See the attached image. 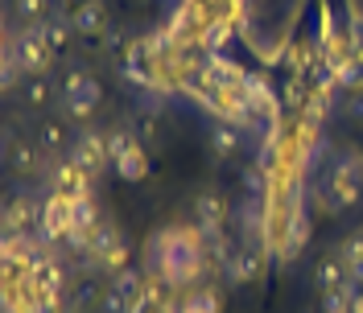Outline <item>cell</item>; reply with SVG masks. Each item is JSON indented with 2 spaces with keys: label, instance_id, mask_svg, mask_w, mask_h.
<instances>
[{
  "label": "cell",
  "instance_id": "obj_27",
  "mask_svg": "<svg viewBox=\"0 0 363 313\" xmlns=\"http://www.w3.org/2000/svg\"><path fill=\"white\" fill-rule=\"evenodd\" d=\"M351 297H355V280H347L339 289L322 292V313H351Z\"/></svg>",
  "mask_w": 363,
  "mask_h": 313
},
{
  "label": "cell",
  "instance_id": "obj_14",
  "mask_svg": "<svg viewBox=\"0 0 363 313\" xmlns=\"http://www.w3.org/2000/svg\"><path fill=\"white\" fill-rule=\"evenodd\" d=\"M70 128L67 120H58V115H45V120H38V128H33V144L45 153V161H58V156L70 153Z\"/></svg>",
  "mask_w": 363,
  "mask_h": 313
},
{
  "label": "cell",
  "instance_id": "obj_6",
  "mask_svg": "<svg viewBox=\"0 0 363 313\" xmlns=\"http://www.w3.org/2000/svg\"><path fill=\"white\" fill-rule=\"evenodd\" d=\"M269 260L272 256L264 251V244L244 239V244L231 247V256H227V264H223V276L231 280V285H252V280H260V272H264Z\"/></svg>",
  "mask_w": 363,
  "mask_h": 313
},
{
  "label": "cell",
  "instance_id": "obj_16",
  "mask_svg": "<svg viewBox=\"0 0 363 313\" xmlns=\"http://www.w3.org/2000/svg\"><path fill=\"white\" fill-rule=\"evenodd\" d=\"M38 219H42V202L29 198V194H17L4 206V235H25V231L38 235Z\"/></svg>",
  "mask_w": 363,
  "mask_h": 313
},
{
  "label": "cell",
  "instance_id": "obj_13",
  "mask_svg": "<svg viewBox=\"0 0 363 313\" xmlns=\"http://www.w3.org/2000/svg\"><path fill=\"white\" fill-rule=\"evenodd\" d=\"M70 21H74V33L87 38V42H104L112 33V21H108V8L104 0H79L70 8Z\"/></svg>",
  "mask_w": 363,
  "mask_h": 313
},
{
  "label": "cell",
  "instance_id": "obj_15",
  "mask_svg": "<svg viewBox=\"0 0 363 313\" xmlns=\"http://www.w3.org/2000/svg\"><path fill=\"white\" fill-rule=\"evenodd\" d=\"M190 210H194V227L199 231H215V227H227L231 219V206L219 190H199L194 202H190Z\"/></svg>",
  "mask_w": 363,
  "mask_h": 313
},
{
  "label": "cell",
  "instance_id": "obj_25",
  "mask_svg": "<svg viewBox=\"0 0 363 313\" xmlns=\"http://www.w3.org/2000/svg\"><path fill=\"white\" fill-rule=\"evenodd\" d=\"M186 313H219V289H211V285H199V289H190L186 297Z\"/></svg>",
  "mask_w": 363,
  "mask_h": 313
},
{
  "label": "cell",
  "instance_id": "obj_30",
  "mask_svg": "<svg viewBox=\"0 0 363 313\" xmlns=\"http://www.w3.org/2000/svg\"><path fill=\"white\" fill-rule=\"evenodd\" d=\"M133 132L140 136V144H157V136H161L157 115H153V112H140V115L133 120Z\"/></svg>",
  "mask_w": 363,
  "mask_h": 313
},
{
  "label": "cell",
  "instance_id": "obj_21",
  "mask_svg": "<svg viewBox=\"0 0 363 313\" xmlns=\"http://www.w3.org/2000/svg\"><path fill=\"white\" fill-rule=\"evenodd\" d=\"M112 169H116L124 181H145V178H149V153H145V144L128 149V153H124V156L112 165Z\"/></svg>",
  "mask_w": 363,
  "mask_h": 313
},
{
  "label": "cell",
  "instance_id": "obj_10",
  "mask_svg": "<svg viewBox=\"0 0 363 313\" xmlns=\"http://www.w3.org/2000/svg\"><path fill=\"white\" fill-rule=\"evenodd\" d=\"M244 99H248V108L256 115H260V124H281V99H277V91H272V83L264 79V74H256V70H248L244 74Z\"/></svg>",
  "mask_w": 363,
  "mask_h": 313
},
{
  "label": "cell",
  "instance_id": "obj_32",
  "mask_svg": "<svg viewBox=\"0 0 363 313\" xmlns=\"http://www.w3.org/2000/svg\"><path fill=\"white\" fill-rule=\"evenodd\" d=\"M54 4H58V8H67V13H70V0H54Z\"/></svg>",
  "mask_w": 363,
  "mask_h": 313
},
{
  "label": "cell",
  "instance_id": "obj_33",
  "mask_svg": "<svg viewBox=\"0 0 363 313\" xmlns=\"http://www.w3.org/2000/svg\"><path fill=\"white\" fill-rule=\"evenodd\" d=\"M62 313H74V309H62Z\"/></svg>",
  "mask_w": 363,
  "mask_h": 313
},
{
  "label": "cell",
  "instance_id": "obj_2",
  "mask_svg": "<svg viewBox=\"0 0 363 313\" xmlns=\"http://www.w3.org/2000/svg\"><path fill=\"white\" fill-rule=\"evenodd\" d=\"M363 198V153L359 149H342L330 165V173L322 181L318 202L326 210H355Z\"/></svg>",
  "mask_w": 363,
  "mask_h": 313
},
{
  "label": "cell",
  "instance_id": "obj_9",
  "mask_svg": "<svg viewBox=\"0 0 363 313\" xmlns=\"http://www.w3.org/2000/svg\"><path fill=\"white\" fill-rule=\"evenodd\" d=\"M70 227H74V219H70V198L67 194H45L42 198V219H38V239H45V244H62L70 235Z\"/></svg>",
  "mask_w": 363,
  "mask_h": 313
},
{
  "label": "cell",
  "instance_id": "obj_23",
  "mask_svg": "<svg viewBox=\"0 0 363 313\" xmlns=\"http://www.w3.org/2000/svg\"><path fill=\"white\" fill-rule=\"evenodd\" d=\"M9 8H13V21L17 25H42L58 4L54 0H13Z\"/></svg>",
  "mask_w": 363,
  "mask_h": 313
},
{
  "label": "cell",
  "instance_id": "obj_17",
  "mask_svg": "<svg viewBox=\"0 0 363 313\" xmlns=\"http://www.w3.org/2000/svg\"><path fill=\"white\" fill-rule=\"evenodd\" d=\"M351 280V268L342 264V256H339V247L335 251H326V256H318V264H314V285L322 292L326 289H339V285H347Z\"/></svg>",
  "mask_w": 363,
  "mask_h": 313
},
{
  "label": "cell",
  "instance_id": "obj_4",
  "mask_svg": "<svg viewBox=\"0 0 363 313\" xmlns=\"http://www.w3.org/2000/svg\"><path fill=\"white\" fill-rule=\"evenodd\" d=\"M99 103H104L99 79H95L87 67H70L67 79L58 83V108H62L70 120H91Z\"/></svg>",
  "mask_w": 363,
  "mask_h": 313
},
{
  "label": "cell",
  "instance_id": "obj_26",
  "mask_svg": "<svg viewBox=\"0 0 363 313\" xmlns=\"http://www.w3.org/2000/svg\"><path fill=\"white\" fill-rule=\"evenodd\" d=\"M339 256H342V264L351 268V280H363V231H355V235L342 239Z\"/></svg>",
  "mask_w": 363,
  "mask_h": 313
},
{
  "label": "cell",
  "instance_id": "obj_5",
  "mask_svg": "<svg viewBox=\"0 0 363 313\" xmlns=\"http://www.w3.org/2000/svg\"><path fill=\"white\" fill-rule=\"evenodd\" d=\"M87 264L99 272H120L128 264V244H124V235H120V227L116 223H104L91 231V247H87Z\"/></svg>",
  "mask_w": 363,
  "mask_h": 313
},
{
  "label": "cell",
  "instance_id": "obj_19",
  "mask_svg": "<svg viewBox=\"0 0 363 313\" xmlns=\"http://www.w3.org/2000/svg\"><path fill=\"white\" fill-rule=\"evenodd\" d=\"M235 33H240V29H235L231 17H211V21L203 25V33H199V45H203V54H223L227 42H231Z\"/></svg>",
  "mask_w": 363,
  "mask_h": 313
},
{
  "label": "cell",
  "instance_id": "obj_31",
  "mask_svg": "<svg viewBox=\"0 0 363 313\" xmlns=\"http://www.w3.org/2000/svg\"><path fill=\"white\" fill-rule=\"evenodd\" d=\"M339 112L347 115V120H363V91H347L339 99Z\"/></svg>",
  "mask_w": 363,
  "mask_h": 313
},
{
  "label": "cell",
  "instance_id": "obj_28",
  "mask_svg": "<svg viewBox=\"0 0 363 313\" xmlns=\"http://www.w3.org/2000/svg\"><path fill=\"white\" fill-rule=\"evenodd\" d=\"M25 83H29V74H25V67L4 50V62H0V87L4 91H21Z\"/></svg>",
  "mask_w": 363,
  "mask_h": 313
},
{
  "label": "cell",
  "instance_id": "obj_7",
  "mask_svg": "<svg viewBox=\"0 0 363 313\" xmlns=\"http://www.w3.org/2000/svg\"><path fill=\"white\" fill-rule=\"evenodd\" d=\"M140 289H145V272H133V268L112 272V280L104 289V301H99V313H128L140 301Z\"/></svg>",
  "mask_w": 363,
  "mask_h": 313
},
{
  "label": "cell",
  "instance_id": "obj_11",
  "mask_svg": "<svg viewBox=\"0 0 363 313\" xmlns=\"http://www.w3.org/2000/svg\"><path fill=\"white\" fill-rule=\"evenodd\" d=\"M45 181H50V190L54 194H67L70 202L74 198H87L91 194V178L70 161V156H58V161H50V169H45Z\"/></svg>",
  "mask_w": 363,
  "mask_h": 313
},
{
  "label": "cell",
  "instance_id": "obj_8",
  "mask_svg": "<svg viewBox=\"0 0 363 313\" xmlns=\"http://www.w3.org/2000/svg\"><path fill=\"white\" fill-rule=\"evenodd\" d=\"M70 161L87 173V178H99L108 165H112V156H108V140H104V132H91V128H83V132L70 140Z\"/></svg>",
  "mask_w": 363,
  "mask_h": 313
},
{
  "label": "cell",
  "instance_id": "obj_24",
  "mask_svg": "<svg viewBox=\"0 0 363 313\" xmlns=\"http://www.w3.org/2000/svg\"><path fill=\"white\" fill-rule=\"evenodd\" d=\"M104 140H108V156H112V165L128 153V149H136V144H140V136L133 132V124H112V128L104 132Z\"/></svg>",
  "mask_w": 363,
  "mask_h": 313
},
{
  "label": "cell",
  "instance_id": "obj_3",
  "mask_svg": "<svg viewBox=\"0 0 363 313\" xmlns=\"http://www.w3.org/2000/svg\"><path fill=\"white\" fill-rule=\"evenodd\" d=\"M4 50L21 62L29 79H45V70L54 67V58H58L50 50V42L42 38V25H13L9 38H4Z\"/></svg>",
  "mask_w": 363,
  "mask_h": 313
},
{
  "label": "cell",
  "instance_id": "obj_18",
  "mask_svg": "<svg viewBox=\"0 0 363 313\" xmlns=\"http://www.w3.org/2000/svg\"><path fill=\"white\" fill-rule=\"evenodd\" d=\"M42 38L50 42V50H54V54L70 50V38H79V33H74V21H70L67 8H54V13L45 17V21H42Z\"/></svg>",
  "mask_w": 363,
  "mask_h": 313
},
{
  "label": "cell",
  "instance_id": "obj_29",
  "mask_svg": "<svg viewBox=\"0 0 363 313\" xmlns=\"http://www.w3.org/2000/svg\"><path fill=\"white\" fill-rule=\"evenodd\" d=\"M21 95H25L29 108H50V103H54V87H50L45 79H29L21 87Z\"/></svg>",
  "mask_w": 363,
  "mask_h": 313
},
{
  "label": "cell",
  "instance_id": "obj_22",
  "mask_svg": "<svg viewBox=\"0 0 363 313\" xmlns=\"http://www.w3.org/2000/svg\"><path fill=\"white\" fill-rule=\"evenodd\" d=\"M70 219H74V227H70V231H83V235H91L95 227L104 223V215H99V206H95V194L70 202Z\"/></svg>",
  "mask_w": 363,
  "mask_h": 313
},
{
  "label": "cell",
  "instance_id": "obj_1",
  "mask_svg": "<svg viewBox=\"0 0 363 313\" xmlns=\"http://www.w3.org/2000/svg\"><path fill=\"white\" fill-rule=\"evenodd\" d=\"M145 272L165 280L169 289H199L203 285L206 268V247H203V231L190 223V227H161L149 235L145 244Z\"/></svg>",
  "mask_w": 363,
  "mask_h": 313
},
{
  "label": "cell",
  "instance_id": "obj_20",
  "mask_svg": "<svg viewBox=\"0 0 363 313\" xmlns=\"http://www.w3.org/2000/svg\"><path fill=\"white\" fill-rule=\"evenodd\" d=\"M206 140H211L215 156H235V153H240V144H244V132H240V128H231V124H223V120H215V124H211V132H206Z\"/></svg>",
  "mask_w": 363,
  "mask_h": 313
},
{
  "label": "cell",
  "instance_id": "obj_12",
  "mask_svg": "<svg viewBox=\"0 0 363 313\" xmlns=\"http://www.w3.org/2000/svg\"><path fill=\"white\" fill-rule=\"evenodd\" d=\"M4 165L17 173V178H38L50 169V161L45 153L33 144V140H21V136H9V144H4Z\"/></svg>",
  "mask_w": 363,
  "mask_h": 313
}]
</instances>
